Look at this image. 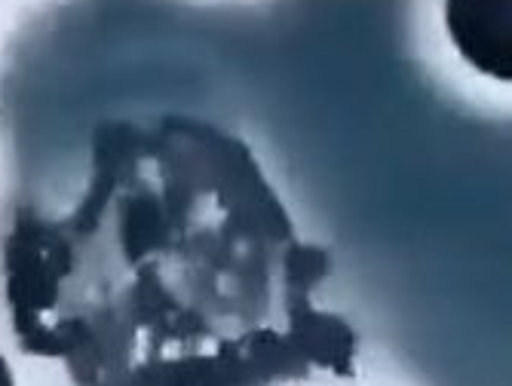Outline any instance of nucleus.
Wrapping results in <instances>:
<instances>
[{
    "label": "nucleus",
    "instance_id": "f257e3e1",
    "mask_svg": "<svg viewBox=\"0 0 512 386\" xmlns=\"http://www.w3.org/2000/svg\"><path fill=\"white\" fill-rule=\"evenodd\" d=\"M451 40L476 71L512 80L509 0H445Z\"/></svg>",
    "mask_w": 512,
    "mask_h": 386
},
{
    "label": "nucleus",
    "instance_id": "f03ea898",
    "mask_svg": "<svg viewBox=\"0 0 512 386\" xmlns=\"http://www.w3.org/2000/svg\"><path fill=\"white\" fill-rule=\"evenodd\" d=\"M0 386H13V374H10V365L4 356H0Z\"/></svg>",
    "mask_w": 512,
    "mask_h": 386
}]
</instances>
